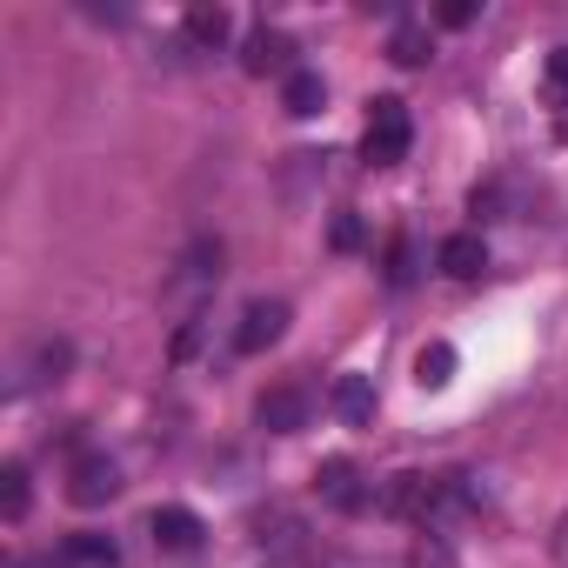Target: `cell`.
Here are the masks:
<instances>
[{"mask_svg":"<svg viewBox=\"0 0 568 568\" xmlns=\"http://www.w3.org/2000/svg\"><path fill=\"white\" fill-rule=\"evenodd\" d=\"M187 34L201 48H221L227 41V8H187Z\"/></svg>","mask_w":568,"mask_h":568,"instance_id":"16","label":"cell"},{"mask_svg":"<svg viewBox=\"0 0 568 568\" xmlns=\"http://www.w3.org/2000/svg\"><path fill=\"white\" fill-rule=\"evenodd\" d=\"M261 428H274V435H295V428H308V395H295V388H274V395H261Z\"/></svg>","mask_w":568,"mask_h":568,"instance_id":"8","label":"cell"},{"mask_svg":"<svg viewBox=\"0 0 568 568\" xmlns=\"http://www.w3.org/2000/svg\"><path fill=\"white\" fill-rule=\"evenodd\" d=\"M61 561H74V568H114V535H74L61 548Z\"/></svg>","mask_w":568,"mask_h":568,"instance_id":"15","label":"cell"},{"mask_svg":"<svg viewBox=\"0 0 568 568\" xmlns=\"http://www.w3.org/2000/svg\"><path fill=\"white\" fill-rule=\"evenodd\" d=\"M408 261H415V247H408V241H395V254H388V281H395V288H402V281H408V274H415Z\"/></svg>","mask_w":568,"mask_h":568,"instance_id":"17","label":"cell"},{"mask_svg":"<svg viewBox=\"0 0 568 568\" xmlns=\"http://www.w3.org/2000/svg\"><path fill=\"white\" fill-rule=\"evenodd\" d=\"M435 261H442V274H455V281H475V274L488 267V247H481V234H448Z\"/></svg>","mask_w":568,"mask_h":568,"instance_id":"10","label":"cell"},{"mask_svg":"<svg viewBox=\"0 0 568 568\" xmlns=\"http://www.w3.org/2000/svg\"><path fill=\"white\" fill-rule=\"evenodd\" d=\"M455 501V475H395L388 488H382V508L395 515V521H435L442 508Z\"/></svg>","mask_w":568,"mask_h":568,"instance_id":"2","label":"cell"},{"mask_svg":"<svg viewBox=\"0 0 568 568\" xmlns=\"http://www.w3.org/2000/svg\"><path fill=\"white\" fill-rule=\"evenodd\" d=\"M315 488H322V501H335V508H368V488H362V468H355L348 455H328V462L315 468Z\"/></svg>","mask_w":568,"mask_h":568,"instance_id":"5","label":"cell"},{"mask_svg":"<svg viewBox=\"0 0 568 568\" xmlns=\"http://www.w3.org/2000/svg\"><path fill=\"white\" fill-rule=\"evenodd\" d=\"M114 495H121V468L88 448V455L68 468V501H74V508H101V501H114Z\"/></svg>","mask_w":568,"mask_h":568,"instance_id":"3","label":"cell"},{"mask_svg":"<svg viewBox=\"0 0 568 568\" xmlns=\"http://www.w3.org/2000/svg\"><path fill=\"white\" fill-rule=\"evenodd\" d=\"M555 555L568 561V515H561V528H555Z\"/></svg>","mask_w":568,"mask_h":568,"instance_id":"21","label":"cell"},{"mask_svg":"<svg viewBox=\"0 0 568 568\" xmlns=\"http://www.w3.org/2000/svg\"><path fill=\"white\" fill-rule=\"evenodd\" d=\"M328 402H335V415H342L348 428H368V422H375V382H368V375H342Z\"/></svg>","mask_w":568,"mask_h":568,"instance_id":"9","label":"cell"},{"mask_svg":"<svg viewBox=\"0 0 568 568\" xmlns=\"http://www.w3.org/2000/svg\"><path fill=\"white\" fill-rule=\"evenodd\" d=\"M335 247H362V221L355 214H335Z\"/></svg>","mask_w":568,"mask_h":568,"instance_id":"19","label":"cell"},{"mask_svg":"<svg viewBox=\"0 0 568 568\" xmlns=\"http://www.w3.org/2000/svg\"><path fill=\"white\" fill-rule=\"evenodd\" d=\"M322 101H328V88H322V74H315V68H295L288 81H281V108H288L295 121L322 114Z\"/></svg>","mask_w":568,"mask_h":568,"instance_id":"11","label":"cell"},{"mask_svg":"<svg viewBox=\"0 0 568 568\" xmlns=\"http://www.w3.org/2000/svg\"><path fill=\"white\" fill-rule=\"evenodd\" d=\"M415 382H422V388H448V382H455V348H448V342H428V348L415 355Z\"/></svg>","mask_w":568,"mask_h":568,"instance_id":"12","label":"cell"},{"mask_svg":"<svg viewBox=\"0 0 568 568\" xmlns=\"http://www.w3.org/2000/svg\"><path fill=\"white\" fill-rule=\"evenodd\" d=\"M408 148H415V121H408V101H395V94H382V101L368 108V134H362V161H368V168H402V161H408Z\"/></svg>","mask_w":568,"mask_h":568,"instance_id":"1","label":"cell"},{"mask_svg":"<svg viewBox=\"0 0 568 568\" xmlns=\"http://www.w3.org/2000/svg\"><path fill=\"white\" fill-rule=\"evenodd\" d=\"M281 328H288V302H247V315L234 328V348L241 355H261V348L281 342Z\"/></svg>","mask_w":568,"mask_h":568,"instance_id":"4","label":"cell"},{"mask_svg":"<svg viewBox=\"0 0 568 568\" xmlns=\"http://www.w3.org/2000/svg\"><path fill=\"white\" fill-rule=\"evenodd\" d=\"M388 61H395V68H422V61H428V28L402 21V28L388 34Z\"/></svg>","mask_w":568,"mask_h":568,"instance_id":"14","label":"cell"},{"mask_svg":"<svg viewBox=\"0 0 568 568\" xmlns=\"http://www.w3.org/2000/svg\"><path fill=\"white\" fill-rule=\"evenodd\" d=\"M148 528H154V548H174V555H194V548H201V535H207L194 508H154V521H148Z\"/></svg>","mask_w":568,"mask_h":568,"instance_id":"6","label":"cell"},{"mask_svg":"<svg viewBox=\"0 0 568 568\" xmlns=\"http://www.w3.org/2000/svg\"><path fill=\"white\" fill-rule=\"evenodd\" d=\"M288 54H295V48H288V34L254 28V34H247V48H241V68H247V74H295V68H288Z\"/></svg>","mask_w":568,"mask_h":568,"instance_id":"7","label":"cell"},{"mask_svg":"<svg viewBox=\"0 0 568 568\" xmlns=\"http://www.w3.org/2000/svg\"><path fill=\"white\" fill-rule=\"evenodd\" d=\"M475 21V0H448V8H442V28H468Z\"/></svg>","mask_w":568,"mask_h":568,"instance_id":"20","label":"cell"},{"mask_svg":"<svg viewBox=\"0 0 568 568\" xmlns=\"http://www.w3.org/2000/svg\"><path fill=\"white\" fill-rule=\"evenodd\" d=\"M548 88L568 101V48H555V54H548Z\"/></svg>","mask_w":568,"mask_h":568,"instance_id":"18","label":"cell"},{"mask_svg":"<svg viewBox=\"0 0 568 568\" xmlns=\"http://www.w3.org/2000/svg\"><path fill=\"white\" fill-rule=\"evenodd\" d=\"M28 501H34V495H28V468H21V462H0V515L21 521Z\"/></svg>","mask_w":568,"mask_h":568,"instance_id":"13","label":"cell"}]
</instances>
